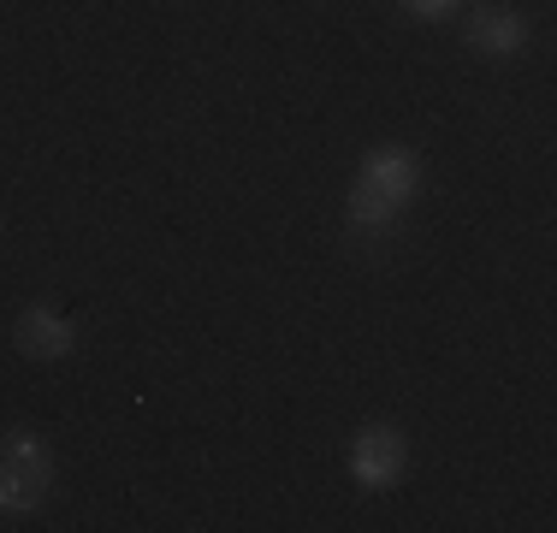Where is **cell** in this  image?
Instances as JSON below:
<instances>
[{
    "mask_svg": "<svg viewBox=\"0 0 557 533\" xmlns=\"http://www.w3.org/2000/svg\"><path fill=\"white\" fill-rule=\"evenodd\" d=\"M469 42L481 53H498V60H504V53H516L528 42V24L516 18V12H504V7H481V12H474V24H469Z\"/></svg>",
    "mask_w": 557,
    "mask_h": 533,
    "instance_id": "4",
    "label": "cell"
},
{
    "mask_svg": "<svg viewBox=\"0 0 557 533\" xmlns=\"http://www.w3.org/2000/svg\"><path fill=\"white\" fill-rule=\"evenodd\" d=\"M18 344L30 356H65L72 350V320L54 314V309H30L18 320Z\"/></svg>",
    "mask_w": 557,
    "mask_h": 533,
    "instance_id": "5",
    "label": "cell"
},
{
    "mask_svg": "<svg viewBox=\"0 0 557 533\" xmlns=\"http://www.w3.org/2000/svg\"><path fill=\"white\" fill-rule=\"evenodd\" d=\"M409 12H421V18H445L450 7H457V0H404Z\"/></svg>",
    "mask_w": 557,
    "mask_h": 533,
    "instance_id": "6",
    "label": "cell"
},
{
    "mask_svg": "<svg viewBox=\"0 0 557 533\" xmlns=\"http://www.w3.org/2000/svg\"><path fill=\"white\" fill-rule=\"evenodd\" d=\"M48 480H54V462H48V450L36 445L30 433L0 438V510L30 516L36 504L48 498Z\"/></svg>",
    "mask_w": 557,
    "mask_h": 533,
    "instance_id": "1",
    "label": "cell"
},
{
    "mask_svg": "<svg viewBox=\"0 0 557 533\" xmlns=\"http://www.w3.org/2000/svg\"><path fill=\"white\" fill-rule=\"evenodd\" d=\"M397 469H404V445H397L392 426H368L356 438V480L362 486H392Z\"/></svg>",
    "mask_w": 557,
    "mask_h": 533,
    "instance_id": "2",
    "label": "cell"
},
{
    "mask_svg": "<svg viewBox=\"0 0 557 533\" xmlns=\"http://www.w3.org/2000/svg\"><path fill=\"white\" fill-rule=\"evenodd\" d=\"M362 184H368L374 196H386L392 208H404V202H409V190H416V154H404V149H380V154H368Z\"/></svg>",
    "mask_w": 557,
    "mask_h": 533,
    "instance_id": "3",
    "label": "cell"
}]
</instances>
